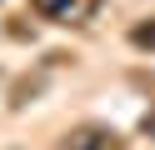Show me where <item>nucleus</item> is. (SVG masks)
Segmentation results:
<instances>
[{"mask_svg": "<svg viewBox=\"0 0 155 150\" xmlns=\"http://www.w3.org/2000/svg\"><path fill=\"white\" fill-rule=\"evenodd\" d=\"M130 45H135V50H155V15L130 25Z\"/></svg>", "mask_w": 155, "mask_h": 150, "instance_id": "7ed1b4c3", "label": "nucleus"}, {"mask_svg": "<svg viewBox=\"0 0 155 150\" xmlns=\"http://www.w3.org/2000/svg\"><path fill=\"white\" fill-rule=\"evenodd\" d=\"M35 15L55 20V25H85V20H95V10H100V0H30Z\"/></svg>", "mask_w": 155, "mask_h": 150, "instance_id": "f257e3e1", "label": "nucleus"}, {"mask_svg": "<svg viewBox=\"0 0 155 150\" xmlns=\"http://www.w3.org/2000/svg\"><path fill=\"white\" fill-rule=\"evenodd\" d=\"M140 130H145V135H155V115H145V120H140Z\"/></svg>", "mask_w": 155, "mask_h": 150, "instance_id": "20e7f679", "label": "nucleus"}, {"mask_svg": "<svg viewBox=\"0 0 155 150\" xmlns=\"http://www.w3.org/2000/svg\"><path fill=\"white\" fill-rule=\"evenodd\" d=\"M60 150H120V135L110 125H75Z\"/></svg>", "mask_w": 155, "mask_h": 150, "instance_id": "f03ea898", "label": "nucleus"}]
</instances>
